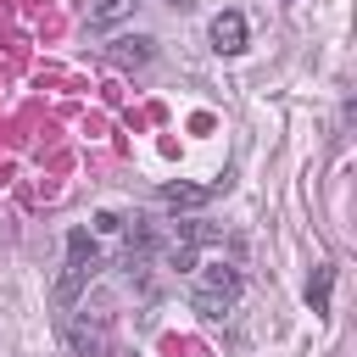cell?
<instances>
[{
	"label": "cell",
	"mask_w": 357,
	"mask_h": 357,
	"mask_svg": "<svg viewBox=\"0 0 357 357\" xmlns=\"http://www.w3.org/2000/svg\"><path fill=\"white\" fill-rule=\"evenodd\" d=\"M95 273H100L95 234H89V229H73V234H67V262H61V273H56V284H50L56 307H73V301L95 284Z\"/></svg>",
	"instance_id": "obj_1"
},
{
	"label": "cell",
	"mask_w": 357,
	"mask_h": 357,
	"mask_svg": "<svg viewBox=\"0 0 357 357\" xmlns=\"http://www.w3.org/2000/svg\"><path fill=\"white\" fill-rule=\"evenodd\" d=\"M240 290H245V279H240V268L234 262H206L201 268V284H195V296H190V307L201 312V318H223V312H234V301H240Z\"/></svg>",
	"instance_id": "obj_2"
},
{
	"label": "cell",
	"mask_w": 357,
	"mask_h": 357,
	"mask_svg": "<svg viewBox=\"0 0 357 357\" xmlns=\"http://www.w3.org/2000/svg\"><path fill=\"white\" fill-rule=\"evenodd\" d=\"M229 178H212V184H162V206L173 212H190V206H206L212 195H223Z\"/></svg>",
	"instance_id": "obj_3"
},
{
	"label": "cell",
	"mask_w": 357,
	"mask_h": 357,
	"mask_svg": "<svg viewBox=\"0 0 357 357\" xmlns=\"http://www.w3.org/2000/svg\"><path fill=\"white\" fill-rule=\"evenodd\" d=\"M212 50H223V56H240L245 50V17L240 11H218L212 17Z\"/></svg>",
	"instance_id": "obj_4"
},
{
	"label": "cell",
	"mask_w": 357,
	"mask_h": 357,
	"mask_svg": "<svg viewBox=\"0 0 357 357\" xmlns=\"http://www.w3.org/2000/svg\"><path fill=\"white\" fill-rule=\"evenodd\" d=\"M329 296H335V262H318L312 279H307V307L318 318H329Z\"/></svg>",
	"instance_id": "obj_5"
},
{
	"label": "cell",
	"mask_w": 357,
	"mask_h": 357,
	"mask_svg": "<svg viewBox=\"0 0 357 357\" xmlns=\"http://www.w3.org/2000/svg\"><path fill=\"white\" fill-rule=\"evenodd\" d=\"M134 6H139V0H95V6H89V28H112V22L134 17Z\"/></svg>",
	"instance_id": "obj_6"
},
{
	"label": "cell",
	"mask_w": 357,
	"mask_h": 357,
	"mask_svg": "<svg viewBox=\"0 0 357 357\" xmlns=\"http://www.w3.org/2000/svg\"><path fill=\"white\" fill-rule=\"evenodd\" d=\"M67 346H73L78 357H100V351H106V340L89 335V329H78V324H67Z\"/></svg>",
	"instance_id": "obj_7"
},
{
	"label": "cell",
	"mask_w": 357,
	"mask_h": 357,
	"mask_svg": "<svg viewBox=\"0 0 357 357\" xmlns=\"http://www.w3.org/2000/svg\"><path fill=\"white\" fill-rule=\"evenodd\" d=\"M117 61H151V39H117Z\"/></svg>",
	"instance_id": "obj_8"
},
{
	"label": "cell",
	"mask_w": 357,
	"mask_h": 357,
	"mask_svg": "<svg viewBox=\"0 0 357 357\" xmlns=\"http://www.w3.org/2000/svg\"><path fill=\"white\" fill-rule=\"evenodd\" d=\"M95 234H123V218H117V212H100V218H95Z\"/></svg>",
	"instance_id": "obj_9"
}]
</instances>
